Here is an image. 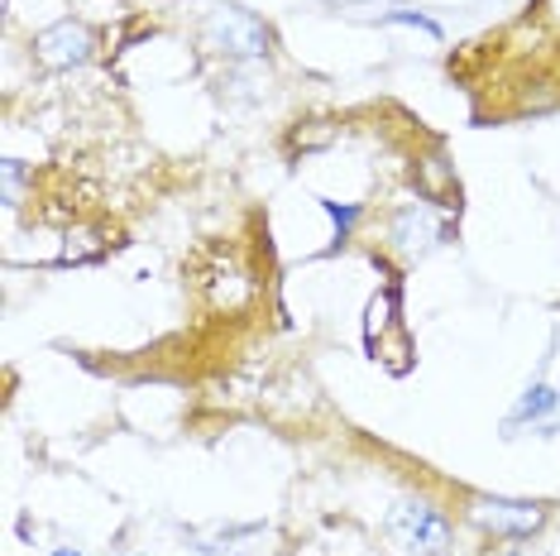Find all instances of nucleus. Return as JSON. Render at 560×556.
Listing matches in <instances>:
<instances>
[{
	"label": "nucleus",
	"mask_w": 560,
	"mask_h": 556,
	"mask_svg": "<svg viewBox=\"0 0 560 556\" xmlns=\"http://www.w3.org/2000/svg\"><path fill=\"white\" fill-rule=\"evenodd\" d=\"M451 231V217L436 207L431 197H412V201H398L388 217V245L398 250L402 259H422L445 240Z\"/></svg>",
	"instance_id": "f257e3e1"
},
{
	"label": "nucleus",
	"mask_w": 560,
	"mask_h": 556,
	"mask_svg": "<svg viewBox=\"0 0 560 556\" xmlns=\"http://www.w3.org/2000/svg\"><path fill=\"white\" fill-rule=\"evenodd\" d=\"M92 54H96V34L78 20H62L34 39V58H39L44 68H82Z\"/></svg>",
	"instance_id": "39448f33"
},
{
	"label": "nucleus",
	"mask_w": 560,
	"mask_h": 556,
	"mask_svg": "<svg viewBox=\"0 0 560 556\" xmlns=\"http://www.w3.org/2000/svg\"><path fill=\"white\" fill-rule=\"evenodd\" d=\"M0 178H5V207H20V183H24L20 163H15V159H5V169H0Z\"/></svg>",
	"instance_id": "6e6552de"
},
{
	"label": "nucleus",
	"mask_w": 560,
	"mask_h": 556,
	"mask_svg": "<svg viewBox=\"0 0 560 556\" xmlns=\"http://www.w3.org/2000/svg\"><path fill=\"white\" fill-rule=\"evenodd\" d=\"M201 44H207L211 54H225L235 62H254V58L269 54V30H264V20H254L249 10L221 5L207 15V24H201Z\"/></svg>",
	"instance_id": "f03ea898"
},
{
	"label": "nucleus",
	"mask_w": 560,
	"mask_h": 556,
	"mask_svg": "<svg viewBox=\"0 0 560 556\" xmlns=\"http://www.w3.org/2000/svg\"><path fill=\"white\" fill-rule=\"evenodd\" d=\"M388 533L407 556H445V547H451V518L431 509L427 499H402L388 513Z\"/></svg>",
	"instance_id": "7ed1b4c3"
},
{
	"label": "nucleus",
	"mask_w": 560,
	"mask_h": 556,
	"mask_svg": "<svg viewBox=\"0 0 560 556\" xmlns=\"http://www.w3.org/2000/svg\"><path fill=\"white\" fill-rule=\"evenodd\" d=\"M322 207L330 211V221H336V231H340V240L350 235V225L360 221V207H354V201H346V207H340V201H322Z\"/></svg>",
	"instance_id": "0eeeda50"
},
{
	"label": "nucleus",
	"mask_w": 560,
	"mask_h": 556,
	"mask_svg": "<svg viewBox=\"0 0 560 556\" xmlns=\"http://www.w3.org/2000/svg\"><path fill=\"white\" fill-rule=\"evenodd\" d=\"M54 556H82V552H68V547H58V552H54Z\"/></svg>",
	"instance_id": "1a4fd4ad"
},
{
	"label": "nucleus",
	"mask_w": 560,
	"mask_h": 556,
	"mask_svg": "<svg viewBox=\"0 0 560 556\" xmlns=\"http://www.w3.org/2000/svg\"><path fill=\"white\" fill-rule=\"evenodd\" d=\"M560 408V394L551 384H532L527 394L517 398V408L508 413V432H513V427H522V422H541V417H551Z\"/></svg>",
	"instance_id": "423d86ee"
},
{
	"label": "nucleus",
	"mask_w": 560,
	"mask_h": 556,
	"mask_svg": "<svg viewBox=\"0 0 560 556\" xmlns=\"http://www.w3.org/2000/svg\"><path fill=\"white\" fill-rule=\"evenodd\" d=\"M469 518L493 537H532L541 533L546 523V503H532V499H499V495H475L469 499Z\"/></svg>",
	"instance_id": "20e7f679"
}]
</instances>
